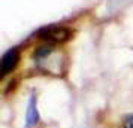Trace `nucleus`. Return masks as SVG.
I'll return each instance as SVG.
<instances>
[{
    "instance_id": "obj_1",
    "label": "nucleus",
    "mask_w": 133,
    "mask_h": 128,
    "mask_svg": "<svg viewBox=\"0 0 133 128\" xmlns=\"http://www.w3.org/2000/svg\"><path fill=\"white\" fill-rule=\"evenodd\" d=\"M33 58L37 63V66L43 69L45 72H49L52 74H60L63 72L61 69L60 57L55 55V48L52 45H43L35 51Z\"/></svg>"
},
{
    "instance_id": "obj_2",
    "label": "nucleus",
    "mask_w": 133,
    "mask_h": 128,
    "mask_svg": "<svg viewBox=\"0 0 133 128\" xmlns=\"http://www.w3.org/2000/svg\"><path fill=\"white\" fill-rule=\"evenodd\" d=\"M39 37L45 39L51 43H58V42H66L72 37V31L66 28V27H60V25H51V27H45L39 31Z\"/></svg>"
},
{
    "instance_id": "obj_3",
    "label": "nucleus",
    "mask_w": 133,
    "mask_h": 128,
    "mask_svg": "<svg viewBox=\"0 0 133 128\" xmlns=\"http://www.w3.org/2000/svg\"><path fill=\"white\" fill-rule=\"evenodd\" d=\"M19 60V52L17 48L9 49L8 52L3 54L2 57V64H0V78H5L6 74H9L14 69L17 67Z\"/></svg>"
},
{
    "instance_id": "obj_4",
    "label": "nucleus",
    "mask_w": 133,
    "mask_h": 128,
    "mask_svg": "<svg viewBox=\"0 0 133 128\" xmlns=\"http://www.w3.org/2000/svg\"><path fill=\"white\" fill-rule=\"evenodd\" d=\"M39 122V112H37V98L33 94L29 100V106H27V113H25V128L35 127Z\"/></svg>"
},
{
    "instance_id": "obj_5",
    "label": "nucleus",
    "mask_w": 133,
    "mask_h": 128,
    "mask_svg": "<svg viewBox=\"0 0 133 128\" xmlns=\"http://www.w3.org/2000/svg\"><path fill=\"white\" fill-rule=\"evenodd\" d=\"M123 127L124 128H133V115H129L124 118L123 121Z\"/></svg>"
}]
</instances>
